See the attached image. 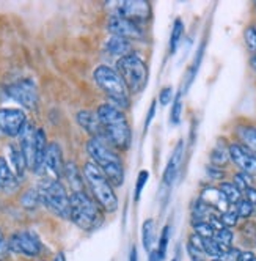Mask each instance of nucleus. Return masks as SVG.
Masks as SVG:
<instances>
[{"label": "nucleus", "mask_w": 256, "mask_h": 261, "mask_svg": "<svg viewBox=\"0 0 256 261\" xmlns=\"http://www.w3.org/2000/svg\"><path fill=\"white\" fill-rule=\"evenodd\" d=\"M96 115L101 121L105 142L117 150H127L131 145V127L123 110L112 104H102L98 107Z\"/></svg>", "instance_id": "nucleus-1"}, {"label": "nucleus", "mask_w": 256, "mask_h": 261, "mask_svg": "<svg viewBox=\"0 0 256 261\" xmlns=\"http://www.w3.org/2000/svg\"><path fill=\"white\" fill-rule=\"evenodd\" d=\"M87 151L93 162L99 167L105 178L112 186H121L124 181V170L120 156L112 150L110 145L101 139H90L87 143Z\"/></svg>", "instance_id": "nucleus-2"}, {"label": "nucleus", "mask_w": 256, "mask_h": 261, "mask_svg": "<svg viewBox=\"0 0 256 261\" xmlns=\"http://www.w3.org/2000/svg\"><path fill=\"white\" fill-rule=\"evenodd\" d=\"M69 219L80 230L90 231L101 225L102 216L95 200H91L83 191L69 195Z\"/></svg>", "instance_id": "nucleus-3"}, {"label": "nucleus", "mask_w": 256, "mask_h": 261, "mask_svg": "<svg viewBox=\"0 0 256 261\" xmlns=\"http://www.w3.org/2000/svg\"><path fill=\"white\" fill-rule=\"evenodd\" d=\"M83 176L99 206L104 208L107 213L117 211L118 197L112 188V182L105 178V175L101 172V169L95 162H87L83 165Z\"/></svg>", "instance_id": "nucleus-4"}, {"label": "nucleus", "mask_w": 256, "mask_h": 261, "mask_svg": "<svg viewBox=\"0 0 256 261\" xmlns=\"http://www.w3.org/2000/svg\"><path fill=\"white\" fill-rule=\"evenodd\" d=\"M95 82L99 85V88L105 93L115 106L120 110L129 107V90H127L126 84L120 77V74L110 68V66H98L93 72Z\"/></svg>", "instance_id": "nucleus-5"}, {"label": "nucleus", "mask_w": 256, "mask_h": 261, "mask_svg": "<svg viewBox=\"0 0 256 261\" xmlns=\"http://www.w3.org/2000/svg\"><path fill=\"white\" fill-rule=\"evenodd\" d=\"M36 191L40 194L41 204L50 213L62 219H69V195L60 181L46 178L40 182Z\"/></svg>", "instance_id": "nucleus-6"}, {"label": "nucleus", "mask_w": 256, "mask_h": 261, "mask_svg": "<svg viewBox=\"0 0 256 261\" xmlns=\"http://www.w3.org/2000/svg\"><path fill=\"white\" fill-rule=\"evenodd\" d=\"M117 72L126 84L127 90L132 93H140L148 82V68L145 62L135 54H129L117 62Z\"/></svg>", "instance_id": "nucleus-7"}, {"label": "nucleus", "mask_w": 256, "mask_h": 261, "mask_svg": "<svg viewBox=\"0 0 256 261\" xmlns=\"http://www.w3.org/2000/svg\"><path fill=\"white\" fill-rule=\"evenodd\" d=\"M10 252L24 255L27 258H35L41 255L43 244L40 238L32 231H16L8 239Z\"/></svg>", "instance_id": "nucleus-8"}, {"label": "nucleus", "mask_w": 256, "mask_h": 261, "mask_svg": "<svg viewBox=\"0 0 256 261\" xmlns=\"http://www.w3.org/2000/svg\"><path fill=\"white\" fill-rule=\"evenodd\" d=\"M7 95L27 109H35L38 104V90L30 79L13 82L7 87Z\"/></svg>", "instance_id": "nucleus-9"}, {"label": "nucleus", "mask_w": 256, "mask_h": 261, "mask_svg": "<svg viewBox=\"0 0 256 261\" xmlns=\"http://www.w3.org/2000/svg\"><path fill=\"white\" fill-rule=\"evenodd\" d=\"M27 123V117L21 109H0V133L8 137H17Z\"/></svg>", "instance_id": "nucleus-10"}, {"label": "nucleus", "mask_w": 256, "mask_h": 261, "mask_svg": "<svg viewBox=\"0 0 256 261\" xmlns=\"http://www.w3.org/2000/svg\"><path fill=\"white\" fill-rule=\"evenodd\" d=\"M107 29L113 36H120L127 41L131 40H141L143 38V30L138 27L137 22H132L129 19H126L123 16L112 14L110 19H108Z\"/></svg>", "instance_id": "nucleus-11"}, {"label": "nucleus", "mask_w": 256, "mask_h": 261, "mask_svg": "<svg viewBox=\"0 0 256 261\" xmlns=\"http://www.w3.org/2000/svg\"><path fill=\"white\" fill-rule=\"evenodd\" d=\"M126 19L132 22L146 21L151 16V7L145 0H124V2L117 4V13Z\"/></svg>", "instance_id": "nucleus-12"}, {"label": "nucleus", "mask_w": 256, "mask_h": 261, "mask_svg": "<svg viewBox=\"0 0 256 261\" xmlns=\"http://www.w3.org/2000/svg\"><path fill=\"white\" fill-rule=\"evenodd\" d=\"M17 137L21 139L19 148L25 158L27 169L35 172V167H36V127L32 123H25V126L21 130V134Z\"/></svg>", "instance_id": "nucleus-13"}, {"label": "nucleus", "mask_w": 256, "mask_h": 261, "mask_svg": "<svg viewBox=\"0 0 256 261\" xmlns=\"http://www.w3.org/2000/svg\"><path fill=\"white\" fill-rule=\"evenodd\" d=\"M43 170H47L53 179H57L63 176L65 172V162H63V154H62V148L59 143H47L46 153H44V164H43Z\"/></svg>", "instance_id": "nucleus-14"}, {"label": "nucleus", "mask_w": 256, "mask_h": 261, "mask_svg": "<svg viewBox=\"0 0 256 261\" xmlns=\"http://www.w3.org/2000/svg\"><path fill=\"white\" fill-rule=\"evenodd\" d=\"M228 151H230V159L239 167L242 173L256 175V158L250 151H247L242 145L233 143L228 146Z\"/></svg>", "instance_id": "nucleus-15"}, {"label": "nucleus", "mask_w": 256, "mask_h": 261, "mask_svg": "<svg viewBox=\"0 0 256 261\" xmlns=\"http://www.w3.org/2000/svg\"><path fill=\"white\" fill-rule=\"evenodd\" d=\"M77 123L87 130V133L91 136V139H104V130L101 126V121L98 118V115L95 112H90V110H80L77 114Z\"/></svg>", "instance_id": "nucleus-16"}, {"label": "nucleus", "mask_w": 256, "mask_h": 261, "mask_svg": "<svg viewBox=\"0 0 256 261\" xmlns=\"http://www.w3.org/2000/svg\"><path fill=\"white\" fill-rule=\"evenodd\" d=\"M200 200L203 201L205 204H208L209 208H212L214 211H218L220 214H223L225 211L230 210V203L228 200L223 197V194L218 191V189H214V188H208L201 192V197Z\"/></svg>", "instance_id": "nucleus-17"}, {"label": "nucleus", "mask_w": 256, "mask_h": 261, "mask_svg": "<svg viewBox=\"0 0 256 261\" xmlns=\"http://www.w3.org/2000/svg\"><path fill=\"white\" fill-rule=\"evenodd\" d=\"M182 148H184V143L179 142L175 148V151L165 167V172H163V182L167 186H172L176 175H178V170H179V165H181V161H182Z\"/></svg>", "instance_id": "nucleus-18"}, {"label": "nucleus", "mask_w": 256, "mask_h": 261, "mask_svg": "<svg viewBox=\"0 0 256 261\" xmlns=\"http://www.w3.org/2000/svg\"><path fill=\"white\" fill-rule=\"evenodd\" d=\"M105 50H107V54L115 55L118 59H123L126 55L131 54L132 46H131V41L120 38V36H112V38L107 40V43H105Z\"/></svg>", "instance_id": "nucleus-19"}, {"label": "nucleus", "mask_w": 256, "mask_h": 261, "mask_svg": "<svg viewBox=\"0 0 256 261\" xmlns=\"http://www.w3.org/2000/svg\"><path fill=\"white\" fill-rule=\"evenodd\" d=\"M17 178L13 170L10 169L8 162L0 158V189L5 191V192H11L17 188Z\"/></svg>", "instance_id": "nucleus-20"}, {"label": "nucleus", "mask_w": 256, "mask_h": 261, "mask_svg": "<svg viewBox=\"0 0 256 261\" xmlns=\"http://www.w3.org/2000/svg\"><path fill=\"white\" fill-rule=\"evenodd\" d=\"M237 137H239L241 143L247 151H250L256 158V127L253 126H241L236 130Z\"/></svg>", "instance_id": "nucleus-21"}, {"label": "nucleus", "mask_w": 256, "mask_h": 261, "mask_svg": "<svg viewBox=\"0 0 256 261\" xmlns=\"http://www.w3.org/2000/svg\"><path fill=\"white\" fill-rule=\"evenodd\" d=\"M10 159H11V165H13V173L17 178H22V175L27 169V162H25V158L21 151V148L11 145L10 146Z\"/></svg>", "instance_id": "nucleus-22"}, {"label": "nucleus", "mask_w": 256, "mask_h": 261, "mask_svg": "<svg viewBox=\"0 0 256 261\" xmlns=\"http://www.w3.org/2000/svg\"><path fill=\"white\" fill-rule=\"evenodd\" d=\"M212 239L215 241V244L218 246V249H220V252L223 255L233 246V231L230 228H222V230L215 231Z\"/></svg>", "instance_id": "nucleus-23"}, {"label": "nucleus", "mask_w": 256, "mask_h": 261, "mask_svg": "<svg viewBox=\"0 0 256 261\" xmlns=\"http://www.w3.org/2000/svg\"><path fill=\"white\" fill-rule=\"evenodd\" d=\"M154 234H156V228H154V220L148 219L143 223V230H141V239H143V247L146 252L153 250V244H154Z\"/></svg>", "instance_id": "nucleus-24"}, {"label": "nucleus", "mask_w": 256, "mask_h": 261, "mask_svg": "<svg viewBox=\"0 0 256 261\" xmlns=\"http://www.w3.org/2000/svg\"><path fill=\"white\" fill-rule=\"evenodd\" d=\"M230 159V151H228V146L223 142H218L217 146L212 150L211 153V161L215 167H220L225 165Z\"/></svg>", "instance_id": "nucleus-25"}, {"label": "nucleus", "mask_w": 256, "mask_h": 261, "mask_svg": "<svg viewBox=\"0 0 256 261\" xmlns=\"http://www.w3.org/2000/svg\"><path fill=\"white\" fill-rule=\"evenodd\" d=\"M218 191L223 194V197L228 200L230 204H234V203H237L242 198V192L237 189L233 182H222L220 188H218Z\"/></svg>", "instance_id": "nucleus-26"}, {"label": "nucleus", "mask_w": 256, "mask_h": 261, "mask_svg": "<svg viewBox=\"0 0 256 261\" xmlns=\"http://www.w3.org/2000/svg\"><path fill=\"white\" fill-rule=\"evenodd\" d=\"M63 175L68 178V181H69V184L74 188V192H80L82 189H80V186H82V178L79 176V173H77V169H76V165L74 164H68V165H65V172H63Z\"/></svg>", "instance_id": "nucleus-27"}, {"label": "nucleus", "mask_w": 256, "mask_h": 261, "mask_svg": "<svg viewBox=\"0 0 256 261\" xmlns=\"http://www.w3.org/2000/svg\"><path fill=\"white\" fill-rule=\"evenodd\" d=\"M21 203H22V206L25 210H35V208H38V204L41 203L38 191H36V189L25 191L22 194V197H21Z\"/></svg>", "instance_id": "nucleus-28"}, {"label": "nucleus", "mask_w": 256, "mask_h": 261, "mask_svg": "<svg viewBox=\"0 0 256 261\" xmlns=\"http://www.w3.org/2000/svg\"><path fill=\"white\" fill-rule=\"evenodd\" d=\"M182 35H184V24H182L181 19H176L175 25H173V30H172V36H170V50H172V54L176 52Z\"/></svg>", "instance_id": "nucleus-29"}, {"label": "nucleus", "mask_w": 256, "mask_h": 261, "mask_svg": "<svg viewBox=\"0 0 256 261\" xmlns=\"http://www.w3.org/2000/svg\"><path fill=\"white\" fill-rule=\"evenodd\" d=\"M193 230H195V234H198L201 239H211L215 234V230L205 220L193 222Z\"/></svg>", "instance_id": "nucleus-30"}, {"label": "nucleus", "mask_w": 256, "mask_h": 261, "mask_svg": "<svg viewBox=\"0 0 256 261\" xmlns=\"http://www.w3.org/2000/svg\"><path fill=\"white\" fill-rule=\"evenodd\" d=\"M253 211H254V204L250 203L245 198H241L239 201L236 203V213H237V216H239V217L247 219V217H250L253 214Z\"/></svg>", "instance_id": "nucleus-31"}, {"label": "nucleus", "mask_w": 256, "mask_h": 261, "mask_svg": "<svg viewBox=\"0 0 256 261\" xmlns=\"http://www.w3.org/2000/svg\"><path fill=\"white\" fill-rule=\"evenodd\" d=\"M203 252H205V255L212 256V259L222 256L220 249H218V246L215 244V241L212 238L211 239H203Z\"/></svg>", "instance_id": "nucleus-32"}, {"label": "nucleus", "mask_w": 256, "mask_h": 261, "mask_svg": "<svg viewBox=\"0 0 256 261\" xmlns=\"http://www.w3.org/2000/svg\"><path fill=\"white\" fill-rule=\"evenodd\" d=\"M244 40L250 52H256V29L254 27H247L244 32Z\"/></svg>", "instance_id": "nucleus-33"}, {"label": "nucleus", "mask_w": 256, "mask_h": 261, "mask_svg": "<svg viewBox=\"0 0 256 261\" xmlns=\"http://www.w3.org/2000/svg\"><path fill=\"white\" fill-rule=\"evenodd\" d=\"M220 219H222V223L223 227L228 228V227H234L237 223V219H239V216H237L236 210L234 208H230L228 211H225L223 214H220Z\"/></svg>", "instance_id": "nucleus-34"}, {"label": "nucleus", "mask_w": 256, "mask_h": 261, "mask_svg": "<svg viewBox=\"0 0 256 261\" xmlns=\"http://www.w3.org/2000/svg\"><path fill=\"white\" fill-rule=\"evenodd\" d=\"M168 238H170V227H163V231L160 234V241H159V255L162 258H165V253H167V246H168Z\"/></svg>", "instance_id": "nucleus-35"}, {"label": "nucleus", "mask_w": 256, "mask_h": 261, "mask_svg": "<svg viewBox=\"0 0 256 261\" xmlns=\"http://www.w3.org/2000/svg\"><path fill=\"white\" fill-rule=\"evenodd\" d=\"M234 186L237 189H239L241 192H245L248 188H250V175H247V173H237L236 176H234Z\"/></svg>", "instance_id": "nucleus-36"}, {"label": "nucleus", "mask_w": 256, "mask_h": 261, "mask_svg": "<svg viewBox=\"0 0 256 261\" xmlns=\"http://www.w3.org/2000/svg\"><path fill=\"white\" fill-rule=\"evenodd\" d=\"M181 112H182V101H181V93H179V95L176 96V99H175L173 107H172V118H170V121L173 124H179V121H181Z\"/></svg>", "instance_id": "nucleus-37"}, {"label": "nucleus", "mask_w": 256, "mask_h": 261, "mask_svg": "<svg viewBox=\"0 0 256 261\" xmlns=\"http://www.w3.org/2000/svg\"><path fill=\"white\" fill-rule=\"evenodd\" d=\"M10 246H8V239L5 238L2 228H0V261H8L10 259Z\"/></svg>", "instance_id": "nucleus-38"}, {"label": "nucleus", "mask_w": 256, "mask_h": 261, "mask_svg": "<svg viewBox=\"0 0 256 261\" xmlns=\"http://www.w3.org/2000/svg\"><path fill=\"white\" fill-rule=\"evenodd\" d=\"M187 253H189L192 261H205L206 259L205 252L198 247H195L193 244H190V242H187Z\"/></svg>", "instance_id": "nucleus-39"}, {"label": "nucleus", "mask_w": 256, "mask_h": 261, "mask_svg": "<svg viewBox=\"0 0 256 261\" xmlns=\"http://www.w3.org/2000/svg\"><path fill=\"white\" fill-rule=\"evenodd\" d=\"M148 178H150V173L146 172V170H141V172L138 173L137 188H135V200H137V201H138V198H140V194H141V191H143V188H145V184L148 182Z\"/></svg>", "instance_id": "nucleus-40"}, {"label": "nucleus", "mask_w": 256, "mask_h": 261, "mask_svg": "<svg viewBox=\"0 0 256 261\" xmlns=\"http://www.w3.org/2000/svg\"><path fill=\"white\" fill-rule=\"evenodd\" d=\"M173 99V88L172 87H165L162 91H160V95H159V101L162 106H167L170 104Z\"/></svg>", "instance_id": "nucleus-41"}, {"label": "nucleus", "mask_w": 256, "mask_h": 261, "mask_svg": "<svg viewBox=\"0 0 256 261\" xmlns=\"http://www.w3.org/2000/svg\"><path fill=\"white\" fill-rule=\"evenodd\" d=\"M241 255H242V252L241 250H237V249H230V250H226L220 258L223 259V261H241Z\"/></svg>", "instance_id": "nucleus-42"}, {"label": "nucleus", "mask_w": 256, "mask_h": 261, "mask_svg": "<svg viewBox=\"0 0 256 261\" xmlns=\"http://www.w3.org/2000/svg\"><path fill=\"white\" fill-rule=\"evenodd\" d=\"M154 114H156V101L151 104V107H150V112H148V118H146V121H145V129H148L150 127V124H151V121H153V118H154Z\"/></svg>", "instance_id": "nucleus-43"}, {"label": "nucleus", "mask_w": 256, "mask_h": 261, "mask_svg": "<svg viewBox=\"0 0 256 261\" xmlns=\"http://www.w3.org/2000/svg\"><path fill=\"white\" fill-rule=\"evenodd\" d=\"M245 200H248L250 203L256 204V189L248 188V189L245 191Z\"/></svg>", "instance_id": "nucleus-44"}, {"label": "nucleus", "mask_w": 256, "mask_h": 261, "mask_svg": "<svg viewBox=\"0 0 256 261\" xmlns=\"http://www.w3.org/2000/svg\"><path fill=\"white\" fill-rule=\"evenodd\" d=\"M241 261H256V256L251 252H244L241 255Z\"/></svg>", "instance_id": "nucleus-45"}, {"label": "nucleus", "mask_w": 256, "mask_h": 261, "mask_svg": "<svg viewBox=\"0 0 256 261\" xmlns=\"http://www.w3.org/2000/svg\"><path fill=\"white\" fill-rule=\"evenodd\" d=\"M148 259H150V261H162L163 258L159 255V252H157V250H151V252H150V258H148Z\"/></svg>", "instance_id": "nucleus-46"}, {"label": "nucleus", "mask_w": 256, "mask_h": 261, "mask_svg": "<svg viewBox=\"0 0 256 261\" xmlns=\"http://www.w3.org/2000/svg\"><path fill=\"white\" fill-rule=\"evenodd\" d=\"M129 261H138V256H137V250H135V247L131 250V258H129Z\"/></svg>", "instance_id": "nucleus-47"}, {"label": "nucleus", "mask_w": 256, "mask_h": 261, "mask_svg": "<svg viewBox=\"0 0 256 261\" xmlns=\"http://www.w3.org/2000/svg\"><path fill=\"white\" fill-rule=\"evenodd\" d=\"M52 261H66V258H65V255H63L62 252H59V253L55 255V258H53Z\"/></svg>", "instance_id": "nucleus-48"}, {"label": "nucleus", "mask_w": 256, "mask_h": 261, "mask_svg": "<svg viewBox=\"0 0 256 261\" xmlns=\"http://www.w3.org/2000/svg\"><path fill=\"white\" fill-rule=\"evenodd\" d=\"M251 66H253V69L256 71V55H254V57L251 59Z\"/></svg>", "instance_id": "nucleus-49"}, {"label": "nucleus", "mask_w": 256, "mask_h": 261, "mask_svg": "<svg viewBox=\"0 0 256 261\" xmlns=\"http://www.w3.org/2000/svg\"><path fill=\"white\" fill-rule=\"evenodd\" d=\"M212 261H223V259H222V258H214Z\"/></svg>", "instance_id": "nucleus-50"}, {"label": "nucleus", "mask_w": 256, "mask_h": 261, "mask_svg": "<svg viewBox=\"0 0 256 261\" xmlns=\"http://www.w3.org/2000/svg\"><path fill=\"white\" fill-rule=\"evenodd\" d=\"M172 261H178V258H175V259H172Z\"/></svg>", "instance_id": "nucleus-51"}]
</instances>
